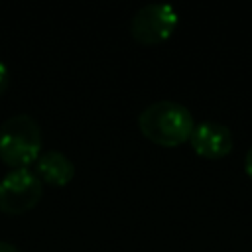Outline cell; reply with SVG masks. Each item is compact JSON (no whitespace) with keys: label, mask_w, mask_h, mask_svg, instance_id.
<instances>
[{"label":"cell","mask_w":252,"mask_h":252,"mask_svg":"<svg viewBox=\"0 0 252 252\" xmlns=\"http://www.w3.org/2000/svg\"><path fill=\"white\" fill-rule=\"evenodd\" d=\"M43 185L35 171L30 167H18L4 173L0 179V211L18 215L30 211L41 199Z\"/></svg>","instance_id":"obj_3"},{"label":"cell","mask_w":252,"mask_h":252,"mask_svg":"<svg viewBox=\"0 0 252 252\" xmlns=\"http://www.w3.org/2000/svg\"><path fill=\"white\" fill-rule=\"evenodd\" d=\"M140 132L154 144L179 146L189 140L195 120L189 108L177 100H156L138 116Z\"/></svg>","instance_id":"obj_1"},{"label":"cell","mask_w":252,"mask_h":252,"mask_svg":"<svg viewBox=\"0 0 252 252\" xmlns=\"http://www.w3.org/2000/svg\"><path fill=\"white\" fill-rule=\"evenodd\" d=\"M244 169H246L248 177L252 179V146H250L248 152H246V158H244Z\"/></svg>","instance_id":"obj_8"},{"label":"cell","mask_w":252,"mask_h":252,"mask_svg":"<svg viewBox=\"0 0 252 252\" xmlns=\"http://www.w3.org/2000/svg\"><path fill=\"white\" fill-rule=\"evenodd\" d=\"M0 252H22L18 246H14V244H10V242H4V240H0Z\"/></svg>","instance_id":"obj_9"},{"label":"cell","mask_w":252,"mask_h":252,"mask_svg":"<svg viewBox=\"0 0 252 252\" xmlns=\"http://www.w3.org/2000/svg\"><path fill=\"white\" fill-rule=\"evenodd\" d=\"M8 85H10V69H8V65L0 59V96L4 94V91L8 89Z\"/></svg>","instance_id":"obj_7"},{"label":"cell","mask_w":252,"mask_h":252,"mask_svg":"<svg viewBox=\"0 0 252 252\" xmlns=\"http://www.w3.org/2000/svg\"><path fill=\"white\" fill-rule=\"evenodd\" d=\"M35 173L51 185H67L75 177V163L59 150H43L35 159Z\"/></svg>","instance_id":"obj_6"},{"label":"cell","mask_w":252,"mask_h":252,"mask_svg":"<svg viewBox=\"0 0 252 252\" xmlns=\"http://www.w3.org/2000/svg\"><path fill=\"white\" fill-rule=\"evenodd\" d=\"M41 154V128L26 112L12 114L0 126V158L12 169L30 167Z\"/></svg>","instance_id":"obj_2"},{"label":"cell","mask_w":252,"mask_h":252,"mask_svg":"<svg viewBox=\"0 0 252 252\" xmlns=\"http://www.w3.org/2000/svg\"><path fill=\"white\" fill-rule=\"evenodd\" d=\"M189 144L199 156L209 159H219L232 150V132L222 122L203 120L195 124L189 136Z\"/></svg>","instance_id":"obj_5"},{"label":"cell","mask_w":252,"mask_h":252,"mask_svg":"<svg viewBox=\"0 0 252 252\" xmlns=\"http://www.w3.org/2000/svg\"><path fill=\"white\" fill-rule=\"evenodd\" d=\"M179 16L177 10L167 2H150L144 4L130 22V32L136 41L144 45H154L165 41L177 28Z\"/></svg>","instance_id":"obj_4"}]
</instances>
